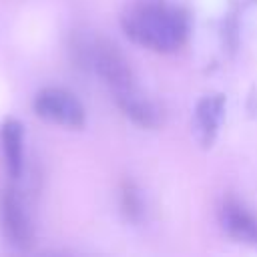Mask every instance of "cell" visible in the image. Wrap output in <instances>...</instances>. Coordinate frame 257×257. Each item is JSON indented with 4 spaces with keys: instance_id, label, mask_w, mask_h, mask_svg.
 <instances>
[{
    "instance_id": "obj_1",
    "label": "cell",
    "mask_w": 257,
    "mask_h": 257,
    "mask_svg": "<svg viewBox=\"0 0 257 257\" xmlns=\"http://www.w3.org/2000/svg\"><path fill=\"white\" fill-rule=\"evenodd\" d=\"M124 34L139 46L169 54L179 50L191 32V18L183 6L167 0H137L120 16Z\"/></svg>"
},
{
    "instance_id": "obj_6",
    "label": "cell",
    "mask_w": 257,
    "mask_h": 257,
    "mask_svg": "<svg viewBox=\"0 0 257 257\" xmlns=\"http://www.w3.org/2000/svg\"><path fill=\"white\" fill-rule=\"evenodd\" d=\"M114 100L122 110V114L135 124H139L141 128H157L163 124V108L155 100H151L147 94H143L139 86L116 92Z\"/></svg>"
},
{
    "instance_id": "obj_2",
    "label": "cell",
    "mask_w": 257,
    "mask_h": 257,
    "mask_svg": "<svg viewBox=\"0 0 257 257\" xmlns=\"http://www.w3.org/2000/svg\"><path fill=\"white\" fill-rule=\"evenodd\" d=\"M70 56L76 66L98 74L112 94L137 86V78L126 56L114 42L100 34L76 30L70 36Z\"/></svg>"
},
{
    "instance_id": "obj_8",
    "label": "cell",
    "mask_w": 257,
    "mask_h": 257,
    "mask_svg": "<svg viewBox=\"0 0 257 257\" xmlns=\"http://www.w3.org/2000/svg\"><path fill=\"white\" fill-rule=\"evenodd\" d=\"M0 143H2L6 169L12 179H18L24 167V126L18 118H6L2 122Z\"/></svg>"
},
{
    "instance_id": "obj_5",
    "label": "cell",
    "mask_w": 257,
    "mask_h": 257,
    "mask_svg": "<svg viewBox=\"0 0 257 257\" xmlns=\"http://www.w3.org/2000/svg\"><path fill=\"white\" fill-rule=\"evenodd\" d=\"M219 223L231 239L257 249V217L241 201L235 197L223 199L219 207Z\"/></svg>"
},
{
    "instance_id": "obj_3",
    "label": "cell",
    "mask_w": 257,
    "mask_h": 257,
    "mask_svg": "<svg viewBox=\"0 0 257 257\" xmlns=\"http://www.w3.org/2000/svg\"><path fill=\"white\" fill-rule=\"evenodd\" d=\"M32 106L40 118L66 128H82L86 122L82 102L70 90L60 86H46L38 90Z\"/></svg>"
},
{
    "instance_id": "obj_9",
    "label": "cell",
    "mask_w": 257,
    "mask_h": 257,
    "mask_svg": "<svg viewBox=\"0 0 257 257\" xmlns=\"http://www.w3.org/2000/svg\"><path fill=\"white\" fill-rule=\"evenodd\" d=\"M120 211L124 215L126 221H141L143 213H145V205H143V197H141V191L137 189L135 183L131 181H124L122 187H120Z\"/></svg>"
},
{
    "instance_id": "obj_7",
    "label": "cell",
    "mask_w": 257,
    "mask_h": 257,
    "mask_svg": "<svg viewBox=\"0 0 257 257\" xmlns=\"http://www.w3.org/2000/svg\"><path fill=\"white\" fill-rule=\"evenodd\" d=\"M225 114V94H205L195 104L193 131L197 141L207 149L215 143L221 120Z\"/></svg>"
},
{
    "instance_id": "obj_4",
    "label": "cell",
    "mask_w": 257,
    "mask_h": 257,
    "mask_svg": "<svg viewBox=\"0 0 257 257\" xmlns=\"http://www.w3.org/2000/svg\"><path fill=\"white\" fill-rule=\"evenodd\" d=\"M0 221H2L4 237L12 247L20 251H28L34 245V231L30 217L24 209L22 199L14 189H4L0 193Z\"/></svg>"
}]
</instances>
